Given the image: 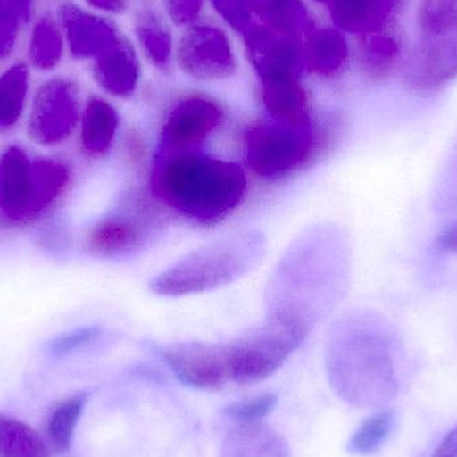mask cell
<instances>
[{
    "mask_svg": "<svg viewBox=\"0 0 457 457\" xmlns=\"http://www.w3.org/2000/svg\"><path fill=\"white\" fill-rule=\"evenodd\" d=\"M150 189L182 216L211 225L230 216L244 201L247 176L239 163L205 154L155 152Z\"/></svg>",
    "mask_w": 457,
    "mask_h": 457,
    "instance_id": "1",
    "label": "cell"
},
{
    "mask_svg": "<svg viewBox=\"0 0 457 457\" xmlns=\"http://www.w3.org/2000/svg\"><path fill=\"white\" fill-rule=\"evenodd\" d=\"M328 370L338 396L356 407H383L396 396L394 338L378 317L357 314L341 322Z\"/></svg>",
    "mask_w": 457,
    "mask_h": 457,
    "instance_id": "2",
    "label": "cell"
},
{
    "mask_svg": "<svg viewBox=\"0 0 457 457\" xmlns=\"http://www.w3.org/2000/svg\"><path fill=\"white\" fill-rule=\"evenodd\" d=\"M263 252L260 231H238L185 255L154 277L150 289L165 297H181L227 287L249 273Z\"/></svg>",
    "mask_w": 457,
    "mask_h": 457,
    "instance_id": "3",
    "label": "cell"
},
{
    "mask_svg": "<svg viewBox=\"0 0 457 457\" xmlns=\"http://www.w3.org/2000/svg\"><path fill=\"white\" fill-rule=\"evenodd\" d=\"M418 31L403 80L412 93L431 96L457 78V0H420Z\"/></svg>",
    "mask_w": 457,
    "mask_h": 457,
    "instance_id": "4",
    "label": "cell"
},
{
    "mask_svg": "<svg viewBox=\"0 0 457 457\" xmlns=\"http://www.w3.org/2000/svg\"><path fill=\"white\" fill-rule=\"evenodd\" d=\"M62 200L55 171L23 147H7L0 157V228L31 227Z\"/></svg>",
    "mask_w": 457,
    "mask_h": 457,
    "instance_id": "5",
    "label": "cell"
},
{
    "mask_svg": "<svg viewBox=\"0 0 457 457\" xmlns=\"http://www.w3.org/2000/svg\"><path fill=\"white\" fill-rule=\"evenodd\" d=\"M305 337L303 330L269 317L263 324L220 344L228 381L253 384L265 380L284 365Z\"/></svg>",
    "mask_w": 457,
    "mask_h": 457,
    "instance_id": "6",
    "label": "cell"
},
{
    "mask_svg": "<svg viewBox=\"0 0 457 457\" xmlns=\"http://www.w3.org/2000/svg\"><path fill=\"white\" fill-rule=\"evenodd\" d=\"M244 142L253 173L276 181L297 170L311 157L313 123L279 122L266 117L246 129Z\"/></svg>",
    "mask_w": 457,
    "mask_h": 457,
    "instance_id": "7",
    "label": "cell"
},
{
    "mask_svg": "<svg viewBox=\"0 0 457 457\" xmlns=\"http://www.w3.org/2000/svg\"><path fill=\"white\" fill-rule=\"evenodd\" d=\"M80 120L77 83L53 78L37 88L29 112L27 133L35 144L58 146L71 137Z\"/></svg>",
    "mask_w": 457,
    "mask_h": 457,
    "instance_id": "8",
    "label": "cell"
},
{
    "mask_svg": "<svg viewBox=\"0 0 457 457\" xmlns=\"http://www.w3.org/2000/svg\"><path fill=\"white\" fill-rule=\"evenodd\" d=\"M224 120V110L213 99L187 96L179 99L161 129L158 152L184 153L203 150L205 142Z\"/></svg>",
    "mask_w": 457,
    "mask_h": 457,
    "instance_id": "9",
    "label": "cell"
},
{
    "mask_svg": "<svg viewBox=\"0 0 457 457\" xmlns=\"http://www.w3.org/2000/svg\"><path fill=\"white\" fill-rule=\"evenodd\" d=\"M177 62L185 74L203 82H217L236 71V55L228 35L219 27L195 24L179 39Z\"/></svg>",
    "mask_w": 457,
    "mask_h": 457,
    "instance_id": "10",
    "label": "cell"
},
{
    "mask_svg": "<svg viewBox=\"0 0 457 457\" xmlns=\"http://www.w3.org/2000/svg\"><path fill=\"white\" fill-rule=\"evenodd\" d=\"M244 37L247 56L260 80L301 78L305 66L297 40L268 26H253Z\"/></svg>",
    "mask_w": 457,
    "mask_h": 457,
    "instance_id": "11",
    "label": "cell"
},
{
    "mask_svg": "<svg viewBox=\"0 0 457 457\" xmlns=\"http://www.w3.org/2000/svg\"><path fill=\"white\" fill-rule=\"evenodd\" d=\"M163 359L174 375L193 388L219 391L228 383L220 344H176L163 351Z\"/></svg>",
    "mask_w": 457,
    "mask_h": 457,
    "instance_id": "12",
    "label": "cell"
},
{
    "mask_svg": "<svg viewBox=\"0 0 457 457\" xmlns=\"http://www.w3.org/2000/svg\"><path fill=\"white\" fill-rule=\"evenodd\" d=\"M62 31L70 53L77 59L96 61L102 54L117 45L120 37L106 19L66 3L59 8Z\"/></svg>",
    "mask_w": 457,
    "mask_h": 457,
    "instance_id": "13",
    "label": "cell"
},
{
    "mask_svg": "<svg viewBox=\"0 0 457 457\" xmlns=\"http://www.w3.org/2000/svg\"><path fill=\"white\" fill-rule=\"evenodd\" d=\"M404 0H335L330 15L336 29L367 37L383 32Z\"/></svg>",
    "mask_w": 457,
    "mask_h": 457,
    "instance_id": "14",
    "label": "cell"
},
{
    "mask_svg": "<svg viewBox=\"0 0 457 457\" xmlns=\"http://www.w3.org/2000/svg\"><path fill=\"white\" fill-rule=\"evenodd\" d=\"M303 66L309 72L332 79L345 69L349 59V46L345 35L338 29H314L303 43Z\"/></svg>",
    "mask_w": 457,
    "mask_h": 457,
    "instance_id": "15",
    "label": "cell"
},
{
    "mask_svg": "<svg viewBox=\"0 0 457 457\" xmlns=\"http://www.w3.org/2000/svg\"><path fill=\"white\" fill-rule=\"evenodd\" d=\"M142 225L126 217H110L96 222L86 234V249L101 258L130 254L144 244Z\"/></svg>",
    "mask_w": 457,
    "mask_h": 457,
    "instance_id": "16",
    "label": "cell"
},
{
    "mask_svg": "<svg viewBox=\"0 0 457 457\" xmlns=\"http://www.w3.org/2000/svg\"><path fill=\"white\" fill-rule=\"evenodd\" d=\"M261 99L268 118L279 122L311 123V110L300 78L261 80Z\"/></svg>",
    "mask_w": 457,
    "mask_h": 457,
    "instance_id": "17",
    "label": "cell"
},
{
    "mask_svg": "<svg viewBox=\"0 0 457 457\" xmlns=\"http://www.w3.org/2000/svg\"><path fill=\"white\" fill-rule=\"evenodd\" d=\"M94 78L106 93L130 96L139 83V64L130 46L122 39L94 61Z\"/></svg>",
    "mask_w": 457,
    "mask_h": 457,
    "instance_id": "18",
    "label": "cell"
},
{
    "mask_svg": "<svg viewBox=\"0 0 457 457\" xmlns=\"http://www.w3.org/2000/svg\"><path fill=\"white\" fill-rule=\"evenodd\" d=\"M221 457H290V450L262 420L238 421L225 439Z\"/></svg>",
    "mask_w": 457,
    "mask_h": 457,
    "instance_id": "19",
    "label": "cell"
},
{
    "mask_svg": "<svg viewBox=\"0 0 457 457\" xmlns=\"http://www.w3.org/2000/svg\"><path fill=\"white\" fill-rule=\"evenodd\" d=\"M120 117L106 99L91 96L80 117V147L90 157L107 154L117 136Z\"/></svg>",
    "mask_w": 457,
    "mask_h": 457,
    "instance_id": "20",
    "label": "cell"
},
{
    "mask_svg": "<svg viewBox=\"0 0 457 457\" xmlns=\"http://www.w3.org/2000/svg\"><path fill=\"white\" fill-rule=\"evenodd\" d=\"M253 11L265 21V26L297 42L316 29L303 0H253Z\"/></svg>",
    "mask_w": 457,
    "mask_h": 457,
    "instance_id": "21",
    "label": "cell"
},
{
    "mask_svg": "<svg viewBox=\"0 0 457 457\" xmlns=\"http://www.w3.org/2000/svg\"><path fill=\"white\" fill-rule=\"evenodd\" d=\"M361 37L359 47L360 67L370 79H386L399 63L402 43L394 35L384 31Z\"/></svg>",
    "mask_w": 457,
    "mask_h": 457,
    "instance_id": "22",
    "label": "cell"
},
{
    "mask_svg": "<svg viewBox=\"0 0 457 457\" xmlns=\"http://www.w3.org/2000/svg\"><path fill=\"white\" fill-rule=\"evenodd\" d=\"M0 457H53L45 439L29 424L0 413Z\"/></svg>",
    "mask_w": 457,
    "mask_h": 457,
    "instance_id": "23",
    "label": "cell"
},
{
    "mask_svg": "<svg viewBox=\"0 0 457 457\" xmlns=\"http://www.w3.org/2000/svg\"><path fill=\"white\" fill-rule=\"evenodd\" d=\"M26 64L16 63L0 75V133L11 130L21 120L29 96Z\"/></svg>",
    "mask_w": 457,
    "mask_h": 457,
    "instance_id": "24",
    "label": "cell"
},
{
    "mask_svg": "<svg viewBox=\"0 0 457 457\" xmlns=\"http://www.w3.org/2000/svg\"><path fill=\"white\" fill-rule=\"evenodd\" d=\"M87 403V395L78 394L55 405L46 424V440L51 451L64 453L70 450L75 429Z\"/></svg>",
    "mask_w": 457,
    "mask_h": 457,
    "instance_id": "25",
    "label": "cell"
},
{
    "mask_svg": "<svg viewBox=\"0 0 457 457\" xmlns=\"http://www.w3.org/2000/svg\"><path fill=\"white\" fill-rule=\"evenodd\" d=\"M64 35L58 21L45 15L37 21L29 37V56L32 66L51 70L63 56Z\"/></svg>",
    "mask_w": 457,
    "mask_h": 457,
    "instance_id": "26",
    "label": "cell"
},
{
    "mask_svg": "<svg viewBox=\"0 0 457 457\" xmlns=\"http://www.w3.org/2000/svg\"><path fill=\"white\" fill-rule=\"evenodd\" d=\"M136 34L145 55L160 69H166L173 56V37L162 21L152 12L137 19Z\"/></svg>",
    "mask_w": 457,
    "mask_h": 457,
    "instance_id": "27",
    "label": "cell"
},
{
    "mask_svg": "<svg viewBox=\"0 0 457 457\" xmlns=\"http://www.w3.org/2000/svg\"><path fill=\"white\" fill-rule=\"evenodd\" d=\"M394 426L389 412L376 413L365 419L349 440L348 451L354 455H370L386 442Z\"/></svg>",
    "mask_w": 457,
    "mask_h": 457,
    "instance_id": "28",
    "label": "cell"
},
{
    "mask_svg": "<svg viewBox=\"0 0 457 457\" xmlns=\"http://www.w3.org/2000/svg\"><path fill=\"white\" fill-rule=\"evenodd\" d=\"M34 0H0V58L12 53L21 26L31 18Z\"/></svg>",
    "mask_w": 457,
    "mask_h": 457,
    "instance_id": "29",
    "label": "cell"
},
{
    "mask_svg": "<svg viewBox=\"0 0 457 457\" xmlns=\"http://www.w3.org/2000/svg\"><path fill=\"white\" fill-rule=\"evenodd\" d=\"M434 208L442 214L457 211V139L448 153L434 187Z\"/></svg>",
    "mask_w": 457,
    "mask_h": 457,
    "instance_id": "30",
    "label": "cell"
},
{
    "mask_svg": "<svg viewBox=\"0 0 457 457\" xmlns=\"http://www.w3.org/2000/svg\"><path fill=\"white\" fill-rule=\"evenodd\" d=\"M212 4L234 31L245 35L252 29L253 0H212Z\"/></svg>",
    "mask_w": 457,
    "mask_h": 457,
    "instance_id": "31",
    "label": "cell"
},
{
    "mask_svg": "<svg viewBox=\"0 0 457 457\" xmlns=\"http://www.w3.org/2000/svg\"><path fill=\"white\" fill-rule=\"evenodd\" d=\"M276 395L266 394L227 408L228 416L237 421H261L276 408Z\"/></svg>",
    "mask_w": 457,
    "mask_h": 457,
    "instance_id": "32",
    "label": "cell"
},
{
    "mask_svg": "<svg viewBox=\"0 0 457 457\" xmlns=\"http://www.w3.org/2000/svg\"><path fill=\"white\" fill-rule=\"evenodd\" d=\"M99 335H101V328L87 327L59 336L51 343V354H54L55 357L67 356V354L72 353L77 349L87 345L91 341L98 338Z\"/></svg>",
    "mask_w": 457,
    "mask_h": 457,
    "instance_id": "33",
    "label": "cell"
},
{
    "mask_svg": "<svg viewBox=\"0 0 457 457\" xmlns=\"http://www.w3.org/2000/svg\"><path fill=\"white\" fill-rule=\"evenodd\" d=\"M205 0H165L169 18L177 26L192 24L200 15Z\"/></svg>",
    "mask_w": 457,
    "mask_h": 457,
    "instance_id": "34",
    "label": "cell"
},
{
    "mask_svg": "<svg viewBox=\"0 0 457 457\" xmlns=\"http://www.w3.org/2000/svg\"><path fill=\"white\" fill-rule=\"evenodd\" d=\"M436 247L440 252L457 255V220L439 231L436 236Z\"/></svg>",
    "mask_w": 457,
    "mask_h": 457,
    "instance_id": "35",
    "label": "cell"
},
{
    "mask_svg": "<svg viewBox=\"0 0 457 457\" xmlns=\"http://www.w3.org/2000/svg\"><path fill=\"white\" fill-rule=\"evenodd\" d=\"M432 457H457V426L445 435Z\"/></svg>",
    "mask_w": 457,
    "mask_h": 457,
    "instance_id": "36",
    "label": "cell"
},
{
    "mask_svg": "<svg viewBox=\"0 0 457 457\" xmlns=\"http://www.w3.org/2000/svg\"><path fill=\"white\" fill-rule=\"evenodd\" d=\"M88 4L96 10L107 12H120L126 7V0H86Z\"/></svg>",
    "mask_w": 457,
    "mask_h": 457,
    "instance_id": "37",
    "label": "cell"
},
{
    "mask_svg": "<svg viewBox=\"0 0 457 457\" xmlns=\"http://www.w3.org/2000/svg\"><path fill=\"white\" fill-rule=\"evenodd\" d=\"M316 2L322 3V4L330 5L333 2H335V0H316Z\"/></svg>",
    "mask_w": 457,
    "mask_h": 457,
    "instance_id": "38",
    "label": "cell"
}]
</instances>
